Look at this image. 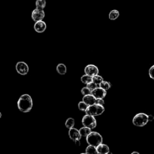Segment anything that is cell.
<instances>
[{
    "label": "cell",
    "instance_id": "cell-11",
    "mask_svg": "<svg viewBox=\"0 0 154 154\" xmlns=\"http://www.w3.org/2000/svg\"><path fill=\"white\" fill-rule=\"evenodd\" d=\"M34 29L37 33H44L46 29V24L43 21H39L36 22V23L34 25Z\"/></svg>",
    "mask_w": 154,
    "mask_h": 154
},
{
    "label": "cell",
    "instance_id": "cell-20",
    "mask_svg": "<svg viewBox=\"0 0 154 154\" xmlns=\"http://www.w3.org/2000/svg\"><path fill=\"white\" fill-rule=\"evenodd\" d=\"M103 81H104V80H103L102 77L101 76L99 75L98 74L92 76V81L97 85H100V83L101 82H102Z\"/></svg>",
    "mask_w": 154,
    "mask_h": 154
},
{
    "label": "cell",
    "instance_id": "cell-10",
    "mask_svg": "<svg viewBox=\"0 0 154 154\" xmlns=\"http://www.w3.org/2000/svg\"><path fill=\"white\" fill-rule=\"evenodd\" d=\"M68 134L70 139L73 142L78 140H80L82 137L80 134V131L75 128H72L69 129Z\"/></svg>",
    "mask_w": 154,
    "mask_h": 154
},
{
    "label": "cell",
    "instance_id": "cell-6",
    "mask_svg": "<svg viewBox=\"0 0 154 154\" xmlns=\"http://www.w3.org/2000/svg\"><path fill=\"white\" fill-rule=\"evenodd\" d=\"M16 70L17 72L22 75H25L29 71L28 65L24 62H19L16 65Z\"/></svg>",
    "mask_w": 154,
    "mask_h": 154
},
{
    "label": "cell",
    "instance_id": "cell-12",
    "mask_svg": "<svg viewBox=\"0 0 154 154\" xmlns=\"http://www.w3.org/2000/svg\"><path fill=\"white\" fill-rule=\"evenodd\" d=\"M96 99L92 94L84 96V97L83 98V101H84L89 106L94 104L96 102Z\"/></svg>",
    "mask_w": 154,
    "mask_h": 154
},
{
    "label": "cell",
    "instance_id": "cell-16",
    "mask_svg": "<svg viewBox=\"0 0 154 154\" xmlns=\"http://www.w3.org/2000/svg\"><path fill=\"white\" fill-rule=\"evenodd\" d=\"M46 0H36V7L37 9L44 10L46 6Z\"/></svg>",
    "mask_w": 154,
    "mask_h": 154
},
{
    "label": "cell",
    "instance_id": "cell-17",
    "mask_svg": "<svg viewBox=\"0 0 154 154\" xmlns=\"http://www.w3.org/2000/svg\"><path fill=\"white\" fill-rule=\"evenodd\" d=\"M119 16V12L117 10H111L109 13V19L111 20H115Z\"/></svg>",
    "mask_w": 154,
    "mask_h": 154
},
{
    "label": "cell",
    "instance_id": "cell-25",
    "mask_svg": "<svg viewBox=\"0 0 154 154\" xmlns=\"http://www.w3.org/2000/svg\"><path fill=\"white\" fill-rule=\"evenodd\" d=\"M81 92L82 93V94L83 96H86V95H87V94H90L92 93V91L89 89L87 88V87H83L81 90Z\"/></svg>",
    "mask_w": 154,
    "mask_h": 154
},
{
    "label": "cell",
    "instance_id": "cell-28",
    "mask_svg": "<svg viewBox=\"0 0 154 154\" xmlns=\"http://www.w3.org/2000/svg\"><path fill=\"white\" fill-rule=\"evenodd\" d=\"M153 119H154V117L152 115H151V114L148 115V120H149V121L152 122Z\"/></svg>",
    "mask_w": 154,
    "mask_h": 154
},
{
    "label": "cell",
    "instance_id": "cell-19",
    "mask_svg": "<svg viewBox=\"0 0 154 154\" xmlns=\"http://www.w3.org/2000/svg\"><path fill=\"white\" fill-rule=\"evenodd\" d=\"M86 153L87 154H96L98 153V152L97 149H96V147L92 145H89L86 149Z\"/></svg>",
    "mask_w": 154,
    "mask_h": 154
},
{
    "label": "cell",
    "instance_id": "cell-4",
    "mask_svg": "<svg viewBox=\"0 0 154 154\" xmlns=\"http://www.w3.org/2000/svg\"><path fill=\"white\" fill-rule=\"evenodd\" d=\"M148 122V115L143 113L136 114L132 119L133 124L135 126L139 127L144 126Z\"/></svg>",
    "mask_w": 154,
    "mask_h": 154
},
{
    "label": "cell",
    "instance_id": "cell-8",
    "mask_svg": "<svg viewBox=\"0 0 154 154\" xmlns=\"http://www.w3.org/2000/svg\"><path fill=\"white\" fill-rule=\"evenodd\" d=\"M96 99H103L105 97L107 94V92L104 89L100 87L96 88L92 91L91 93Z\"/></svg>",
    "mask_w": 154,
    "mask_h": 154
},
{
    "label": "cell",
    "instance_id": "cell-26",
    "mask_svg": "<svg viewBox=\"0 0 154 154\" xmlns=\"http://www.w3.org/2000/svg\"><path fill=\"white\" fill-rule=\"evenodd\" d=\"M149 75L150 78L154 80V65H153L149 70Z\"/></svg>",
    "mask_w": 154,
    "mask_h": 154
},
{
    "label": "cell",
    "instance_id": "cell-29",
    "mask_svg": "<svg viewBox=\"0 0 154 154\" xmlns=\"http://www.w3.org/2000/svg\"><path fill=\"white\" fill-rule=\"evenodd\" d=\"M80 140H76V141H75L74 142H75V143L77 145V146H80V144H81V143H80Z\"/></svg>",
    "mask_w": 154,
    "mask_h": 154
},
{
    "label": "cell",
    "instance_id": "cell-27",
    "mask_svg": "<svg viewBox=\"0 0 154 154\" xmlns=\"http://www.w3.org/2000/svg\"><path fill=\"white\" fill-rule=\"evenodd\" d=\"M95 104L100 105H104V101L103 100V99H101V98L100 99H96Z\"/></svg>",
    "mask_w": 154,
    "mask_h": 154
},
{
    "label": "cell",
    "instance_id": "cell-9",
    "mask_svg": "<svg viewBox=\"0 0 154 154\" xmlns=\"http://www.w3.org/2000/svg\"><path fill=\"white\" fill-rule=\"evenodd\" d=\"M84 72L86 74L91 76L98 75L99 73V69L97 66L93 65H89L84 68Z\"/></svg>",
    "mask_w": 154,
    "mask_h": 154
},
{
    "label": "cell",
    "instance_id": "cell-15",
    "mask_svg": "<svg viewBox=\"0 0 154 154\" xmlns=\"http://www.w3.org/2000/svg\"><path fill=\"white\" fill-rule=\"evenodd\" d=\"M80 134L81 136L82 137H87L88 135L92 132V129L87 127V126H84V127H82L80 129Z\"/></svg>",
    "mask_w": 154,
    "mask_h": 154
},
{
    "label": "cell",
    "instance_id": "cell-13",
    "mask_svg": "<svg viewBox=\"0 0 154 154\" xmlns=\"http://www.w3.org/2000/svg\"><path fill=\"white\" fill-rule=\"evenodd\" d=\"M96 149H97L98 153L100 154H107L110 152V149L109 147L105 144H100L97 147H96Z\"/></svg>",
    "mask_w": 154,
    "mask_h": 154
},
{
    "label": "cell",
    "instance_id": "cell-7",
    "mask_svg": "<svg viewBox=\"0 0 154 154\" xmlns=\"http://www.w3.org/2000/svg\"><path fill=\"white\" fill-rule=\"evenodd\" d=\"M45 17V12L44 10L36 8L31 13V17L35 22L42 21Z\"/></svg>",
    "mask_w": 154,
    "mask_h": 154
},
{
    "label": "cell",
    "instance_id": "cell-14",
    "mask_svg": "<svg viewBox=\"0 0 154 154\" xmlns=\"http://www.w3.org/2000/svg\"><path fill=\"white\" fill-rule=\"evenodd\" d=\"M56 69H57V72H58V73H59L60 75H65L67 72L66 66L65 65H64L63 63H60L58 65Z\"/></svg>",
    "mask_w": 154,
    "mask_h": 154
},
{
    "label": "cell",
    "instance_id": "cell-30",
    "mask_svg": "<svg viewBox=\"0 0 154 154\" xmlns=\"http://www.w3.org/2000/svg\"><path fill=\"white\" fill-rule=\"evenodd\" d=\"M134 153H137V154H140L139 152H133L132 153V154H134Z\"/></svg>",
    "mask_w": 154,
    "mask_h": 154
},
{
    "label": "cell",
    "instance_id": "cell-21",
    "mask_svg": "<svg viewBox=\"0 0 154 154\" xmlns=\"http://www.w3.org/2000/svg\"><path fill=\"white\" fill-rule=\"evenodd\" d=\"M74 125H75V120L72 118H68L65 122V126L68 129L73 128Z\"/></svg>",
    "mask_w": 154,
    "mask_h": 154
},
{
    "label": "cell",
    "instance_id": "cell-1",
    "mask_svg": "<svg viewBox=\"0 0 154 154\" xmlns=\"http://www.w3.org/2000/svg\"><path fill=\"white\" fill-rule=\"evenodd\" d=\"M17 105L18 109L21 112H30L31 110L33 105V100L29 94H24L19 98Z\"/></svg>",
    "mask_w": 154,
    "mask_h": 154
},
{
    "label": "cell",
    "instance_id": "cell-22",
    "mask_svg": "<svg viewBox=\"0 0 154 154\" xmlns=\"http://www.w3.org/2000/svg\"><path fill=\"white\" fill-rule=\"evenodd\" d=\"M99 86L101 88L104 89L106 91L109 90L111 87V84L109 82L105 81H103L102 82H101Z\"/></svg>",
    "mask_w": 154,
    "mask_h": 154
},
{
    "label": "cell",
    "instance_id": "cell-2",
    "mask_svg": "<svg viewBox=\"0 0 154 154\" xmlns=\"http://www.w3.org/2000/svg\"><path fill=\"white\" fill-rule=\"evenodd\" d=\"M86 141L89 145L97 147L102 143L103 139L100 133L97 132H91L86 137Z\"/></svg>",
    "mask_w": 154,
    "mask_h": 154
},
{
    "label": "cell",
    "instance_id": "cell-24",
    "mask_svg": "<svg viewBox=\"0 0 154 154\" xmlns=\"http://www.w3.org/2000/svg\"><path fill=\"white\" fill-rule=\"evenodd\" d=\"M86 87H87V88H89L91 91H92V90H93L94 89H95L96 88L98 87V85L96 84H95L94 83H93V81H92V82L88 83V84H87V86H86Z\"/></svg>",
    "mask_w": 154,
    "mask_h": 154
},
{
    "label": "cell",
    "instance_id": "cell-3",
    "mask_svg": "<svg viewBox=\"0 0 154 154\" xmlns=\"http://www.w3.org/2000/svg\"><path fill=\"white\" fill-rule=\"evenodd\" d=\"M105 111V108L103 105H100L98 104H93L90 105L87 108L86 112V114L92 116H98L101 115Z\"/></svg>",
    "mask_w": 154,
    "mask_h": 154
},
{
    "label": "cell",
    "instance_id": "cell-23",
    "mask_svg": "<svg viewBox=\"0 0 154 154\" xmlns=\"http://www.w3.org/2000/svg\"><path fill=\"white\" fill-rule=\"evenodd\" d=\"M88 107H89V105L87 104H86L84 101H81L78 104V107L79 110L82 111H86L87 108H88Z\"/></svg>",
    "mask_w": 154,
    "mask_h": 154
},
{
    "label": "cell",
    "instance_id": "cell-31",
    "mask_svg": "<svg viewBox=\"0 0 154 154\" xmlns=\"http://www.w3.org/2000/svg\"><path fill=\"white\" fill-rule=\"evenodd\" d=\"M1 116H2V114H1V112H0V119L1 118Z\"/></svg>",
    "mask_w": 154,
    "mask_h": 154
},
{
    "label": "cell",
    "instance_id": "cell-5",
    "mask_svg": "<svg viewBox=\"0 0 154 154\" xmlns=\"http://www.w3.org/2000/svg\"><path fill=\"white\" fill-rule=\"evenodd\" d=\"M82 124L90 129H94L97 125V122L94 116L86 114L82 119Z\"/></svg>",
    "mask_w": 154,
    "mask_h": 154
},
{
    "label": "cell",
    "instance_id": "cell-18",
    "mask_svg": "<svg viewBox=\"0 0 154 154\" xmlns=\"http://www.w3.org/2000/svg\"><path fill=\"white\" fill-rule=\"evenodd\" d=\"M81 81L83 83H84L85 84H87L88 83L92 81V76H91L89 75L85 74L81 76Z\"/></svg>",
    "mask_w": 154,
    "mask_h": 154
}]
</instances>
